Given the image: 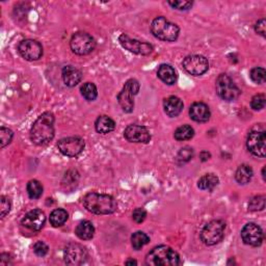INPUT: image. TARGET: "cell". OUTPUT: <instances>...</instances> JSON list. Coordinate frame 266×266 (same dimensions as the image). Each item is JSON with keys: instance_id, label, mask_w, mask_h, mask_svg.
I'll return each mask as SVG.
<instances>
[{"instance_id": "12", "label": "cell", "mask_w": 266, "mask_h": 266, "mask_svg": "<svg viewBox=\"0 0 266 266\" xmlns=\"http://www.w3.org/2000/svg\"><path fill=\"white\" fill-rule=\"evenodd\" d=\"M120 44L123 48H125L128 51L134 54H142V55H149L153 52V46L146 42H141L131 37L127 34H121L119 37Z\"/></svg>"}, {"instance_id": "19", "label": "cell", "mask_w": 266, "mask_h": 266, "mask_svg": "<svg viewBox=\"0 0 266 266\" xmlns=\"http://www.w3.org/2000/svg\"><path fill=\"white\" fill-rule=\"evenodd\" d=\"M61 76L65 84L69 87L77 85L82 79V73L73 66H67L62 69Z\"/></svg>"}, {"instance_id": "1", "label": "cell", "mask_w": 266, "mask_h": 266, "mask_svg": "<svg viewBox=\"0 0 266 266\" xmlns=\"http://www.w3.org/2000/svg\"><path fill=\"white\" fill-rule=\"evenodd\" d=\"M54 116L51 112H44L33 123L30 130L31 142L36 146H44L54 137Z\"/></svg>"}, {"instance_id": "34", "label": "cell", "mask_w": 266, "mask_h": 266, "mask_svg": "<svg viewBox=\"0 0 266 266\" xmlns=\"http://www.w3.org/2000/svg\"><path fill=\"white\" fill-rule=\"evenodd\" d=\"M265 95L264 94H258L253 97L251 101V106L254 110H261L265 107Z\"/></svg>"}, {"instance_id": "11", "label": "cell", "mask_w": 266, "mask_h": 266, "mask_svg": "<svg viewBox=\"0 0 266 266\" xmlns=\"http://www.w3.org/2000/svg\"><path fill=\"white\" fill-rule=\"evenodd\" d=\"M266 135L264 130L251 131L248 139L247 147L251 153L257 157H265L266 154Z\"/></svg>"}, {"instance_id": "28", "label": "cell", "mask_w": 266, "mask_h": 266, "mask_svg": "<svg viewBox=\"0 0 266 266\" xmlns=\"http://www.w3.org/2000/svg\"><path fill=\"white\" fill-rule=\"evenodd\" d=\"M149 242H150L149 236L142 231H137L133 233V235L131 236V245L134 250H141L146 245H148Z\"/></svg>"}, {"instance_id": "30", "label": "cell", "mask_w": 266, "mask_h": 266, "mask_svg": "<svg viewBox=\"0 0 266 266\" xmlns=\"http://www.w3.org/2000/svg\"><path fill=\"white\" fill-rule=\"evenodd\" d=\"M27 194L30 199L36 200L43 195V186L37 180H31L27 184Z\"/></svg>"}, {"instance_id": "13", "label": "cell", "mask_w": 266, "mask_h": 266, "mask_svg": "<svg viewBox=\"0 0 266 266\" xmlns=\"http://www.w3.org/2000/svg\"><path fill=\"white\" fill-rule=\"evenodd\" d=\"M65 262L69 265H82L88 258L87 251L79 244H69L64 253Z\"/></svg>"}, {"instance_id": "25", "label": "cell", "mask_w": 266, "mask_h": 266, "mask_svg": "<svg viewBox=\"0 0 266 266\" xmlns=\"http://www.w3.org/2000/svg\"><path fill=\"white\" fill-rule=\"evenodd\" d=\"M253 175H254V172H253V169L248 166V164H243V166H240L236 173H235V179L239 184H248L252 178H253Z\"/></svg>"}, {"instance_id": "38", "label": "cell", "mask_w": 266, "mask_h": 266, "mask_svg": "<svg viewBox=\"0 0 266 266\" xmlns=\"http://www.w3.org/2000/svg\"><path fill=\"white\" fill-rule=\"evenodd\" d=\"M169 4L176 9L186 10V9H189L193 6L194 2L193 1H182V0H179V1H169Z\"/></svg>"}, {"instance_id": "6", "label": "cell", "mask_w": 266, "mask_h": 266, "mask_svg": "<svg viewBox=\"0 0 266 266\" xmlns=\"http://www.w3.org/2000/svg\"><path fill=\"white\" fill-rule=\"evenodd\" d=\"M71 50L77 55L90 54L96 47L94 37L86 32H76L72 35L70 41Z\"/></svg>"}, {"instance_id": "9", "label": "cell", "mask_w": 266, "mask_h": 266, "mask_svg": "<svg viewBox=\"0 0 266 266\" xmlns=\"http://www.w3.org/2000/svg\"><path fill=\"white\" fill-rule=\"evenodd\" d=\"M84 141L79 136H71L61 138L57 143L60 153L68 157L78 156L84 149Z\"/></svg>"}, {"instance_id": "26", "label": "cell", "mask_w": 266, "mask_h": 266, "mask_svg": "<svg viewBox=\"0 0 266 266\" xmlns=\"http://www.w3.org/2000/svg\"><path fill=\"white\" fill-rule=\"evenodd\" d=\"M68 218H69L68 212L65 209L58 208L51 212V214H50V217H49V221H50V224H51L53 227L57 228L64 225L68 221Z\"/></svg>"}, {"instance_id": "7", "label": "cell", "mask_w": 266, "mask_h": 266, "mask_svg": "<svg viewBox=\"0 0 266 266\" xmlns=\"http://www.w3.org/2000/svg\"><path fill=\"white\" fill-rule=\"evenodd\" d=\"M217 94L225 101H234L240 96V90L229 75L221 74L217 79Z\"/></svg>"}, {"instance_id": "27", "label": "cell", "mask_w": 266, "mask_h": 266, "mask_svg": "<svg viewBox=\"0 0 266 266\" xmlns=\"http://www.w3.org/2000/svg\"><path fill=\"white\" fill-rule=\"evenodd\" d=\"M194 135H195V130L192 126L183 125L175 131L174 137L177 139V141L183 142V141H188V139L193 138Z\"/></svg>"}, {"instance_id": "41", "label": "cell", "mask_w": 266, "mask_h": 266, "mask_svg": "<svg viewBox=\"0 0 266 266\" xmlns=\"http://www.w3.org/2000/svg\"><path fill=\"white\" fill-rule=\"evenodd\" d=\"M126 264H127V265H133V264H137V262L135 260H128L127 262H126Z\"/></svg>"}, {"instance_id": "5", "label": "cell", "mask_w": 266, "mask_h": 266, "mask_svg": "<svg viewBox=\"0 0 266 266\" xmlns=\"http://www.w3.org/2000/svg\"><path fill=\"white\" fill-rule=\"evenodd\" d=\"M226 224L217 220L208 223L201 232V240L206 246H214L221 243L225 236Z\"/></svg>"}, {"instance_id": "22", "label": "cell", "mask_w": 266, "mask_h": 266, "mask_svg": "<svg viewBox=\"0 0 266 266\" xmlns=\"http://www.w3.org/2000/svg\"><path fill=\"white\" fill-rule=\"evenodd\" d=\"M75 234L81 240H90L95 235V228L91 222L83 221L76 227Z\"/></svg>"}, {"instance_id": "39", "label": "cell", "mask_w": 266, "mask_h": 266, "mask_svg": "<svg viewBox=\"0 0 266 266\" xmlns=\"http://www.w3.org/2000/svg\"><path fill=\"white\" fill-rule=\"evenodd\" d=\"M133 221L137 224H142L147 218V211L144 208H136L132 213Z\"/></svg>"}, {"instance_id": "14", "label": "cell", "mask_w": 266, "mask_h": 266, "mask_svg": "<svg viewBox=\"0 0 266 266\" xmlns=\"http://www.w3.org/2000/svg\"><path fill=\"white\" fill-rule=\"evenodd\" d=\"M18 51L23 58L29 61H33L42 57L43 47L37 41L27 39L20 42L18 46Z\"/></svg>"}, {"instance_id": "35", "label": "cell", "mask_w": 266, "mask_h": 266, "mask_svg": "<svg viewBox=\"0 0 266 266\" xmlns=\"http://www.w3.org/2000/svg\"><path fill=\"white\" fill-rule=\"evenodd\" d=\"M193 156H194V150L189 147H185L180 150L177 159L180 160L181 162H187L193 158Z\"/></svg>"}, {"instance_id": "31", "label": "cell", "mask_w": 266, "mask_h": 266, "mask_svg": "<svg viewBox=\"0 0 266 266\" xmlns=\"http://www.w3.org/2000/svg\"><path fill=\"white\" fill-rule=\"evenodd\" d=\"M250 77L255 83L262 84L265 82V79H266V72L263 68L256 67V68L251 70Z\"/></svg>"}, {"instance_id": "42", "label": "cell", "mask_w": 266, "mask_h": 266, "mask_svg": "<svg viewBox=\"0 0 266 266\" xmlns=\"http://www.w3.org/2000/svg\"><path fill=\"white\" fill-rule=\"evenodd\" d=\"M265 168H263V170H262V176H263V179L265 180Z\"/></svg>"}, {"instance_id": "32", "label": "cell", "mask_w": 266, "mask_h": 266, "mask_svg": "<svg viewBox=\"0 0 266 266\" xmlns=\"http://www.w3.org/2000/svg\"><path fill=\"white\" fill-rule=\"evenodd\" d=\"M265 208V197L256 196L249 203V209L251 211H261Z\"/></svg>"}, {"instance_id": "3", "label": "cell", "mask_w": 266, "mask_h": 266, "mask_svg": "<svg viewBox=\"0 0 266 266\" xmlns=\"http://www.w3.org/2000/svg\"><path fill=\"white\" fill-rule=\"evenodd\" d=\"M146 264L151 266H178L182 262L178 253L168 246H159L151 250L146 257Z\"/></svg>"}, {"instance_id": "10", "label": "cell", "mask_w": 266, "mask_h": 266, "mask_svg": "<svg viewBox=\"0 0 266 266\" xmlns=\"http://www.w3.org/2000/svg\"><path fill=\"white\" fill-rule=\"evenodd\" d=\"M183 69L193 76H201L209 69L208 59L203 55H188L182 62Z\"/></svg>"}, {"instance_id": "37", "label": "cell", "mask_w": 266, "mask_h": 266, "mask_svg": "<svg viewBox=\"0 0 266 266\" xmlns=\"http://www.w3.org/2000/svg\"><path fill=\"white\" fill-rule=\"evenodd\" d=\"M0 203H1V205H0V210H1V219H4L6 217V214L9 213L10 211V201L8 198L2 196L0 198Z\"/></svg>"}, {"instance_id": "36", "label": "cell", "mask_w": 266, "mask_h": 266, "mask_svg": "<svg viewBox=\"0 0 266 266\" xmlns=\"http://www.w3.org/2000/svg\"><path fill=\"white\" fill-rule=\"evenodd\" d=\"M48 251H49L48 246L43 242H37L33 245V252L36 256L44 257L48 254Z\"/></svg>"}, {"instance_id": "33", "label": "cell", "mask_w": 266, "mask_h": 266, "mask_svg": "<svg viewBox=\"0 0 266 266\" xmlns=\"http://www.w3.org/2000/svg\"><path fill=\"white\" fill-rule=\"evenodd\" d=\"M12 136H14V133L12 131L8 128L5 127H1L0 128V143H1V148L3 149L5 146H7L8 144H10Z\"/></svg>"}, {"instance_id": "29", "label": "cell", "mask_w": 266, "mask_h": 266, "mask_svg": "<svg viewBox=\"0 0 266 266\" xmlns=\"http://www.w3.org/2000/svg\"><path fill=\"white\" fill-rule=\"evenodd\" d=\"M81 95L83 96V98L87 101H94L96 100L97 96H98V91H97V87L94 83L92 82H86L84 83L81 88Z\"/></svg>"}, {"instance_id": "16", "label": "cell", "mask_w": 266, "mask_h": 266, "mask_svg": "<svg viewBox=\"0 0 266 266\" xmlns=\"http://www.w3.org/2000/svg\"><path fill=\"white\" fill-rule=\"evenodd\" d=\"M124 136L130 143L148 144L151 139L149 130L142 125H129L124 131Z\"/></svg>"}, {"instance_id": "17", "label": "cell", "mask_w": 266, "mask_h": 266, "mask_svg": "<svg viewBox=\"0 0 266 266\" xmlns=\"http://www.w3.org/2000/svg\"><path fill=\"white\" fill-rule=\"evenodd\" d=\"M46 223L45 213L40 209H33L25 214L21 224L31 231H40Z\"/></svg>"}, {"instance_id": "21", "label": "cell", "mask_w": 266, "mask_h": 266, "mask_svg": "<svg viewBox=\"0 0 266 266\" xmlns=\"http://www.w3.org/2000/svg\"><path fill=\"white\" fill-rule=\"evenodd\" d=\"M157 75L158 77L160 78V80L162 82H164L168 85H173L176 83L177 78H178V76H177L176 70L170 66V65H161L157 71Z\"/></svg>"}, {"instance_id": "40", "label": "cell", "mask_w": 266, "mask_h": 266, "mask_svg": "<svg viewBox=\"0 0 266 266\" xmlns=\"http://www.w3.org/2000/svg\"><path fill=\"white\" fill-rule=\"evenodd\" d=\"M265 28H266V21L265 19L259 20L255 25V30L257 33L261 34L262 36H265Z\"/></svg>"}, {"instance_id": "8", "label": "cell", "mask_w": 266, "mask_h": 266, "mask_svg": "<svg viewBox=\"0 0 266 266\" xmlns=\"http://www.w3.org/2000/svg\"><path fill=\"white\" fill-rule=\"evenodd\" d=\"M139 91V83L135 79H129L118 95V102L125 112H132L134 109L133 97Z\"/></svg>"}, {"instance_id": "4", "label": "cell", "mask_w": 266, "mask_h": 266, "mask_svg": "<svg viewBox=\"0 0 266 266\" xmlns=\"http://www.w3.org/2000/svg\"><path fill=\"white\" fill-rule=\"evenodd\" d=\"M151 32L158 40L164 42H175L179 36L180 29L175 23L164 17H158L151 24Z\"/></svg>"}, {"instance_id": "23", "label": "cell", "mask_w": 266, "mask_h": 266, "mask_svg": "<svg viewBox=\"0 0 266 266\" xmlns=\"http://www.w3.org/2000/svg\"><path fill=\"white\" fill-rule=\"evenodd\" d=\"M95 128L98 133L107 134L115 130L116 123L107 116H100L95 123Z\"/></svg>"}, {"instance_id": "2", "label": "cell", "mask_w": 266, "mask_h": 266, "mask_svg": "<svg viewBox=\"0 0 266 266\" xmlns=\"http://www.w3.org/2000/svg\"><path fill=\"white\" fill-rule=\"evenodd\" d=\"M84 208L94 214H111L118 208V203L111 196L88 193L83 198Z\"/></svg>"}, {"instance_id": "18", "label": "cell", "mask_w": 266, "mask_h": 266, "mask_svg": "<svg viewBox=\"0 0 266 266\" xmlns=\"http://www.w3.org/2000/svg\"><path fill=\"white\" fill-rule=\"evenodd\" d=\"M189 116L195 122L205 123L210 119L211 112L209 107L205 103L196 102L189 108Z\"/></svg>"}, {"instance_id": "20", "label": "cell", "mask_w": 266, "mask_h": 266, "mask_svg": "<svg viewBox=\"0 0 266 266\" xmlns=\"http://www.w3.org/2000/svg\"><path fill=\"white\" fill-rule=\"evenodd\" d=\"M163 107L164 111H166L169 117L175 118L177 116H179L181 111L183 110V102L180 98L172 96L164 100Z\"/></svg>"}, {"instance_id": "24", "label": "cell", "mask_w": 266, "mask_h": 266, "mask_svg": "<svg viewBox=\"0 0 266 266\" xmlns=\"http://www.w3.org/2000/svg\"><path fill=\"white\" fill-rule=\"evenodd\" d=\"M219 182H220L219 178L214 174H206L201 177L198 182V186L200 189H202V191L211 192L219 185Z\"/></svg>"}, {"instance_id": "15", "label": "cell", "mask_w": 266, "mask_h": 266, "mask_svg": "<svg viewBox=\"0 0 266 266\" xmlns=\"http://www.w3.org/2000/svg\"><path fill=\"white\" fill-rule=\"evenodd\" d=\"M242 238L248 246L260 247L263 242V231L261 227L254 223L247 224L242 230Z\"/></svg>"}]
</instances>
